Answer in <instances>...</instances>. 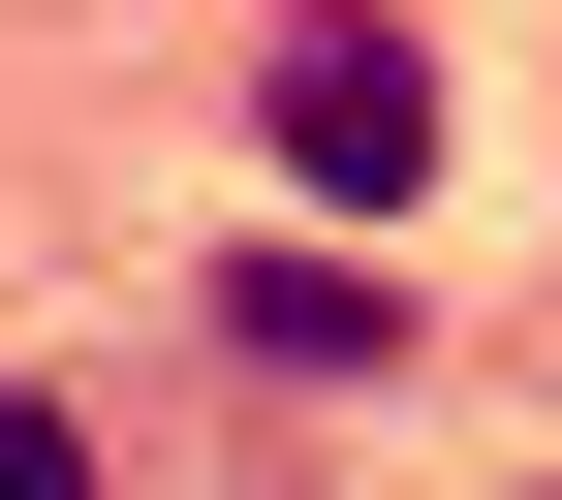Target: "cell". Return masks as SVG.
I'll use <instances>...</instances> for the list:
<instances>
[{"label":"cell","instance_id":"obj_2","mask_svg":"<svg viewBox=\"0 0 562 500\" xmlns=\"http://www.w3.org/2000/svg\"><path fill=\"white\" fill-rule=\"evenodd\" d=\"M220 344H250V376H375L406 313H375V281H344V251H250V281H220Z\"/></svg>","mask_w":562,"mask_h":500},{"label":"cell","instance_id":"obj_1","mask_svg":"<svg viewBox=\"0 0 562 500\" xmlns=\"http://www.w3.org/2000/svg\"><path fill=\"white\" fill-rule=\"evenodd\" d=\"M250 125H281V188H344V220H406V188H438V63H406L375 0H313V32L250 63Z\"/></svg>","mask_w":562,"mask_h":500},{"label":"cell","instance_id":"obj_3","mask_svg":"<svg viewBox=\"0 0 562 500\" xmlns=\"http://www.w3.org/2000/svg\"><path fill=\"white\" fill-rule=\"evenodd\" d=\"M0 500H94V438H63V407H0Z\"/></svg>","mask_w":562,"mask_h":500}]
</instances>
